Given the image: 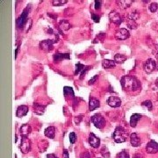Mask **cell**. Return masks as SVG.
I'll return each instance as SVG.
<instances>
[{
    "mask_svg": "<svg viewBox=\"0 0 158 158\" xmlns=\"http://www.w3.org/2000/svg\"><path fill=\"white\" fill-rule=\"evenodd\" d=\"M120 83L125 91H137L141 87L138 79L133 76H124L121 78Z\"/></svg>",
    "mask_w": 158,
    "mask_h": 158,
    "instance_id": "cell-1",
    "label": "cell"
},
{
    "mask_svg": "<svg viewBox=\"0 0 158 158\" xmlns=\"http://www.w3.org/2000/svg\"><path fill=\"white\" fill-rule=\"evenodd\" d=\"M128 135L127 131L123 127H117L113 133V138L116 143H122L127 141Z\"/></svg>",
    "mask_w": 158,
    "mask_h": 158,
    "instance_id": "cell-2",
    "label": "cell"
},
{
    "mask_svg": "<svg viewBox=\"0 0 158 158\" xmlns=\"http://www.w3.org/2000/svg\"><path fill=\"white\" fill-rule=\"evenodd\" d=\"M31 9V5H29L28 6H27L25 9H24L23 13H21V15L16 20V25L19 28H23L24 26L26 25V23L27 22V18H28V14Z\"/></svg>",
    "mask_w": 158,
    "mask_h": 158,
    "instance_id": "cell-3",
    "label": "cell"
},
{
    "mask_svg": "<svg viewBox=\"0 0 158 158\" xmlns=\"http://www.w3.org/2000/svg\"><path fill=\"white\" fill-rule=\"evenodd\" d=\"M91 122L93 123V125L99 129H103L105 126V118L101 115V114H94L91 118Z\"/></svg>",
    "mask_w": 158,
    "mask_h": 158,
    "instance_id": "cell-4",
    "label": "cell"
},
{
    "mask_svg": "<svg viewBox=\"0 0 158 158\" xmlns=\"http://www.w3.org/2000/svg\"><path fill=\"white\" fill-rule=\"evenodd\" d=\"M19 149L23 154H27L31 150V141L27 136L21 137V143L19 146Z\"/></svg>",
    "mask_w": 158,
    "mask_h": 158,
    "instance_id": "cell-5",
    "label": "cell"
},
{
    "mask_svg": "<svg viewBox=\"0 0 158 158\" xmlns=\"http://www.w3.org/2000/svg\"><path fill=\"white\" fill-rule=\"evenodd\" d=\"M57 40H45L41 41L40 43V47L45 52H49L53 49V45L54 43L57 42Z\"/></svg>",
    "mask_w": 158,
    "mask_h": 158,
    "instance_id": "cell-6",
    "label": "cell"
},
{
    "mask_svg": "<svg viewBox=\"0 0 158 158\" xmlns=\"http://www.w3.org/2000/svg\"><path fill=\"white\" fill-rule=\"evenodd\" d=\"M130 33L126 28H120L115 33V38L118 41H125L129 38Z\"/></svg>",
    "mask_w": 158,
    "mask_h": 158,
    "instance_id": "cell-7",
    "label": "cell"
},
{
    "mask_svg": "<svg viewBox=\"0 0 158 158\" xmlns=\"http://www.w3.org/2000/svg\"><path fill=\"white\" fill-rule=\"evenodd\" d=\"M109 19H110V20L112 22H113L117 26H119L123 21L122 17H121L119 15V13H118L117 11H112L111 13H109Z\"/></svg>",
    "mask_w": 158,
    "mask_h": 158,
    "instance_id": "cell-8",
    "label": "cell"
},
{
    "mask_svg": "<svg viewBox=\"0 0 158 158\" xmlns=\"http://www.w3.org/2000/svg\"><path fill=\"white\" fill-rule=\"evenodd\" d=\"M155 67H156V63L155 62V60L153 59H148L144 63V70L146 73H148V74L153 72Z\"/></svg>",
    "mask_w": 158,
    "mask_h": 158,
    "instance_id": "cell-9",
    "label": "cell"
},
{
    "mask_svg": "<svg viewBox=\"0 0 158 158\" xmlns=\"http://www.w3.org/2000/svg\"><path fill=\"white\" fill-rule=\"evenodd\" d=\"M107 104L111 107L117 108V107H119L121 105V99L119 98V97L112 96L107 99Z\"/></svg>",
    "mask_w": 158,
    "mask_h": 158,
    "instance_id": "cell-10",
    "label": "cell"
},
{
    "mask_svg": "<svg viewBox=\"0 0 158 158\" xmlns=\"http://www.w3.org/2000/svg\"><path fill=\"white\" fill-rule=\"evenodd\" d=\"M89 143L92 148L98 149L100 146V139L97 137L93 133H91L89 135Z\"/></svg>",
    "mask_w": 158,
    "mask_h": 158,
    "instance_id": "cell-11",
    "label": "cell"
},
{
    "mask_svg": "<svg viewBox=\"0 0 158 158\" xmlns=\"http://www.w3.org/2000/svg\"><path fill=\"white\" fill-rule=\"evenodd\" d=\"M146 150L149 154H155L158 152V143L155 141H150L147 146H146Z\"/></svg>",
    "mask_w": 158,
    "mask_h": 158,
    "instance_id": "cell-12",
    "label": "cell"
},
{
    "mask_svg": "<svg viewBox=\"0 0 158 158\" xmlns=\"http://www.w3.org/2000/svg\"><path fill=\"white\" fill-rule=\"evenodd\" d=\"M130 143L133 147H139L141 144V141L140 140V138L138 137V135L135 133H133L130 135Z\"/></svg>",
    "mask_w": 158,
    "mask_h": 158,
    "instance_id": "cell-13",
    "label": "cell"
},
{
    "mask_svg": "<svg viewBox=\"0 0 158 158\" xmlns=\"http://www.w3.org/2000/svg\"><path fill=\"white\" fill-rule=\"evenodd\" d=\"M28 106L27 105H20L18 107L17 109V112H16V116L19 118H22L24 116H26L28 113Z\"/></svg>",
    "mask_w": 158,
    "mask_h": 158,
    "instance_id": "cell-14",
    "label": "cell"
},
{
    "mask_svg": "<svg viewBox=\"0 0 158 158\" xmlns=\"http://www.w3.org/2000/svg\"><path fill=\"white\" fill-rule=\"evenodd\" d=\"M99 106H100L99 100L97 99L96 98H93V97H91L90 100H89V109H90V111H94L95 109H97Z\"/></svg>",
    "mask_w": 158,
    "mask_h": 158,
    "instance_id": "cell-15",
    "label": "cell"
},
{
    "mask_svg": "<svg viewBox=\"0 0 158 158\" xmlns=\"http://www.w3.org/2000/svg\"><path fill=\"white\" fill-rule=\"evenodd\" d=\"M46 110V105H41V104H37V103H34L33 104V112L38 114V115H42L45 113Z\"/></svg>",
    "mask_w": 158,
    "mask_h": 158,
    "instance_id": "cell-16",
    "label": "cell"
},
{
    "mask_svg": "<svg viewBox=\"0 0 158 158\" xmlns=\"http://www.w3.org/2000/svg\"><path fill=\"white\" fill-rule=\"evenodd\" d=\"M31 131H32V128L30 125L28 124H24L19 128V133H20L21 136H27L31 133Z\"/></svg>",
    "mask_w": 158,
    "mask_h": 158,
    "instance_id": "cell-17",
    "label": "cell"
},
{
    "mask_svg": "<svg viewBox=\"0 0 158 158\" xmlns=\"http://www.w3.org/2000/svg\"><path fill=\"white\" fill-rule=\"evenodd\" d=\"M133 14L135 13H132L131 15H130V17L127 19V26L129 27V28H131V29H136L137 28V24L135 23V17L133 16Z\"/></svg>",
    "mask_w": 158,
    "mask_h": 158,
    "instance_id": "cell-18",
    "label": "cell"
},
{
    "mask_svg": "<svg viewBox=\"0 0 158 158\" xmlns=\"http://www.w3.org/2000/svg\"><path fill=\"white\" fill-rule=\"evenodd\" d=\"M141 115L139 114V113L133 114L130 118V126L132 127H135L137 123L139 122V120L141 119Z\"/></svg>",
    "mask_w": 158,
    "mask_h": 158,
    "instance_id": "cell-19",
    "label": "cell"
},
{
    "mask_svg": "<svg viewBox=\"0 0 158 158\" xmlns=\"http://www.w3.org/2000/svg\"><path fill=\"white\" fill-rule=\"evenodd\" d=\"M45 135L49 138V139H54L55 135V128L54 127H48L45 129L44 131Z\"/></svg>",
    "mask_w": 158,
    "mask_h": 158,
    "instance_id": "cell-20",
    "label": "cell"
},
{
    "mask_svg": "<svg viewBox=\"0 0 158 158\" xmlns=\"http://www.w3.org/2000/svg\"><path fill=\"white\" fill-rule=\"evenodd\" d=\"M116 4L121 9H127L133 4V1L132 0H119V1H116Z\"/></svg>",
    "mask_w": 158,
    "mask_h": 158,
    "instance_id": "cell-21",
    "label": "cell"
},
{
    "mask_svg": "<svg viewBox=\"0 0 158 158\" xmlns=\"http://www.w3.org/2000/svg\"><path fill=\"white\" fill-rule=\"evenodd\" d=\"M63 95L66 99L68 98H74V91H73V89L69 86H65L63 87Z\"/></svg>",
    "mask_w": 158,
    "mask_h": 158,
    "instance_id": "cell-22",
    "label": "cell"
},
{
    "mask_svg": "<svg viewBox=\"0 0 158 158\" xmlns=\"http://www.w3.org/2000/svg\"><path fill=\"white\" fill-rule=\"evenodd\" d=\"M116 65L114 61L112 60H108V59H105L102 62V67L104 69H111V68H114Z\"/></svg>",
    "mask_w": 158,
    "mask_h": 158,
    "instance_id": "cell-23",
    "label": "cell"
},
{
    "mask_svg": "<svg viewBox=\"0 0 158 158\" xmlns=\"http://www.w3.org/2000/svg\"><path fill=\"white\" fill-rule=\"evenodd\" d=\"M127 56L124 55H121V54H117L114 56V62L115 63H119V64H122L124 63L126 61H127Z\"/></svg>",
    "mask_w": 158,
    "mask_h": 158,
    "instance_id": "cell-24",
    "label": "cell"
},
{
    "mask_svg": "<svg viewBox=\"0 0 158 158\" xmlns=\"http://www.w3.org/2000/svg\"><path fill=\"white\" fill-rule=\"evenodd\" d=\"M59 27L62 31H68L71 27V25L67 20H62L59 23Z\"/></svg>",
    "mask_w": 158,
    "mask_h": 158,
    "instance_id": "cell-25",
    "label": "cell"
},
{
    "mask_svg": "<svg viewBox=\"0 0 158 158\" xmlns=\"http://www.w3.org/2000/svg\"><path fill=\"white\" fill-rule=\"evenodd\" d=\"M63 59H69V54H61V53H57L54 55V61L56 62H60Z\"/></svg>",
    "mask_w": 158,
    "mask_h": 158,
    "instance_id": "cell-26",
    "label": "cell"
},
{
    "mask_svg": "<svg viewBox=\"0 0 158 158\" xmlns=\"http://www.w3.org/2000/svg\"><path fill=\"white\" fill-rule=\"evenodd\" d=\"M85 67L86 66H84V65H83V64H81V63H77L76 64V70H75V75H77V74H79V73L82 71H83V69H85Z\"/></svg>",
    "mask_w": 158,
    "mask_h": 158,
    "instance_id": "cell-27",
    "label": "cell"
},
{
    "mask_svg": "<svg viewBox=\"0 0 158 158\" xmlns=\"http://www.w3.org/2000/svg\"><path fill=\"white\" fill-rule=\"evenodd\" d=\"M67 0H54L52 1V5L55 6H60V5H63L67 3Z\"/></svg>",
    "mask_w": 158,
    "mask_h": 158,
    "instance_id": "cell-28",
    "label": "cell"
},
{
    "mask_svg": "<svg viewBox=\"0 0 158 158\" xmlns=\"http://www.w3.org/2000/svg\"><path fill=\"white\" fill-rule=\"evenodd\" d=\"M141 105H142V106H145V107H147L148 110H149V111L152 110V107H153V105H152V103H151L150 100H146V101L142 102Z\"/></svg>",
    "mask_w": 158,
    "mask_h": 158,
    "instance_id": "cell-29",
    "label": "cell"
},
{
    "mask_svg": "<svg viewBox=\"0 0 158 158\" xmlns=\"http://www.w3.org/2000/svg\"><path fill=\"white\" fill-rule=\"evenodd\" d=\"M157 9H158V4L155 3V2L151 3V5H149V11H151V13H155Z\"/></svg>",
    "mask_w": 158,
    "mask_h": 158,
    "instance_id": "cell-30",
    "label": "cell"
},
{
    "mask_svg": "<svg viewBox=\"0 0 158 158\" xmlns=\"http://www.w3.org/2000/svg\"><path fill=\"white\" fill-rule=\"evenodd\" d=\"M76 140H77V135L74 132H71L69 133V141L71 144H74L76 142Z\"/></svg>",
    "mask_w": 158,
    "mask_h": 158,
    "instance_id": "cell-31",
    "label": "cell"
},
{
    "mask_svg": "<svg viewBox=\"0 0 158 158\" xmlns=\"http://www.w3.org/2000/svg\"><path fill=\"white\" fill-rule=\"evenodd\" d=\"M89 68H91V67H89V66H86L85 67V69H83V71L81 73V76H80V79L82 80V79H83V77H84V76H85V74H86V73H87V71L90 69Z\"/></svg>",
    "mask_w": 158,
    "mask_h": 158,
    "instance_id": "cell-32",
    "label": "cell"
},
{
    "mask_svg": "<svg viewBox=\"0 0 158 158\" xmlns=\"http://www.w3.org/2000/svg\"><path fill=\"white\" fill-rule=\"evenodd\" d=\"M119 158H130L129 157V155L125 152V151H122V152H120L119 155Z\"/></svg>",
    "mask_w": 158,
    "mask_h": 158,
    "instance_id": "cell-33",
    "label": "cell"
},
{
    "mask_svg": "<svg viewBox=\"0 0 158 158\" xmlns=\"http://www.w3.org/2000/svg\"><path fill=\"white\" fill-rule=\"evenodd\" d=\"M101 4H102V1H100V0H96L95 1V9L96 10H99L100 9V7H101Z\"/></svg>",
    "mask_w": 158,
    "mask_h": 158,
    "instance_id": "cell-34",
    "label": "cell"
},
{
    "mask_svg": "<svg viewBox=\"0 0 158 158\" xmlns=\"http://www.w3.org/2000/svg\"><path fill=\"white\" fill-rule=\"evenodd\" d=\"M91 17H92V19L94 20V22H96V23H99V17L98 16V15H96L94 13H91Z\"/></svg>",
    "mask_w": 158,
    "mask_h": 158,
    "instance_id": "cell-35",
    "label": "cell"
},
{
    "mask_svg": "<svg viewBox=\"0 0 158 158\" xmlns=\"http://www.w3.org/2000/svg\"><path fill=\"white\" fill-rule=\"evenodd\" d=\"M80 158H91V155H90L89 152H83L80 155Z\"/></svg>",
    "mask_w": 158,
    "mask_h": 158,
    "instance_id": "cell-36",
    "label": "cell"
},
{
    "mask_svg": "<svg viewBox=\"0 0 158 158\" xmlns=\"http://www.w3.org/2000/svg\"><path fill=\"white\" fill-rule=\"evenodd\" d=\"M98 77H99V76H97V75H96V76H94V77H93L89 81V84H90V85H91V84H93V83L97 81V79H98Z\"/></svg>",
    "mask_w": 158,
    "mask_h": 158,
    "instance_id": "cell-37",
    "label": "cell"
},
{
    "mask_svg": "<svg viewBox=\"0 0 158 158\" xmlns=\"http://www.w3.org/2000/svg\"><path fill=\"white\" fill-rule=\"evenodd\" d=\"M69 154L68 150L64 149L63 152V158H69Z\"/></svg>",
    "mask_w": 158,
    "mask_h": 158,
    "instance_id": "cell-38",
    "label": "cell"
},
{
    "mask_svg": "<svg viewBox=\"0 0 158 158\" xmlns=\"http://www.w3.org/2000/svg\"><path fill=\"white\" fill-rule=\"evenodd\" d=\"M47 158H58L55 154H47Z\"/></svg>",
    "mask_w": 158,
    "mask_h": 158,
    "instance_id": "cell-39",
    "label": "cell"
},
{
    "mask_svg": "<svg viewBox=\"0 0 158 158\" xmlns=\"http://www.w3.org/2000/svg\"><path fill=\"white\" fill-rule=\"evenodd\" d=\"M18 51H19V47H17V49L15 50V58L17 57V55H18Z\"/></svg>",
    "mask_w": 158,
    "mask_h": 158,
    "instance_id": "cell-40",
    "label": "cell"
},
{
    "mask_svg": "<svg viewBox=\"0 0 158 158\" xmlns=\"http://www.w3.org/2000/svg\"><path fill=\"white\" fill-rule=\"evenodd\" d=\"M155 86H156V87H158V78H156V80H155Z\"/></svg>",
    "mask_w": 158,
    "mask_h": 158,
    "instance_id": "cell-41",
    "label": "cell"
},
{
    "mask_svg": "<svg viewBox=\"0 0 158 158\" xmlns=\"http://www.w3.org/2000/svg\"><path fill=\"white\" fill-rule=\"evenodd\" d=\"M133 158H141V155H135V156H133Z\"/></svg>",
    "mask_w": 158,
    "mask_h": 158,
    "instance_id": "cell-42",
    "label": "cell"
},
{
    "mask_svg": "<svg viewBox=\"0 0 158 158\" xmlns=\"http://www.w3.org/2000/svg\"><path fill=\"white\" fill-rule=\"evenodd\" d=\"M98 158H100V157H98Z\"/></svg>",
    "mask_w": 158,
    "mask_h": 158,
    "instance_id": "cell-43",
    "label": "cell"
}]
</instances>
